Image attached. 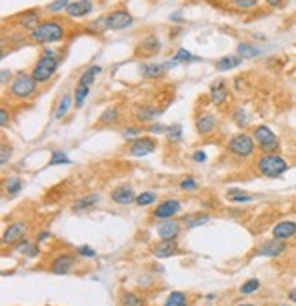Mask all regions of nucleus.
<instances>
[{
    "instance_id": "obj_1",
    "label": "nucleus",
    "mask_w": 296,
    "mask_h": 306,
    "mask_svg": "<svg viewBox=\"0 0 296 306\" xmlns=\"http://www.w3.org/2000/svg\"><path fill=\"white\" fill-rule=\"evenodd\" d=\"M29 38L39 44H53L64 38V28L57 21H44L29 33Z\"/></svg>"
},
{
    "instance_id": "obj_2",
    "label": "nucleus",
    "mask_w": 296,
    "mask_h": 306,
    "mask_svg": "<svg viewBox=\"0 0 296 306\" xmlns=\"http://www.w3.org/2000/svg\"><path fill=\"white\" fill-rule=\"evenodd\" d=\"M256 168H258V172L262 173L263 177H267V179H278V177H282L289 170V164L284 157L276 155V153H267V155L260 157Z\"/></svg>"
},
{
    "instance_id": "obj_3",
    "label": "nucleus",
    "mask_w": 296,
    "mask_h": 306,
    "mask_svg": "<svg viewBox=\"0 0 296 306\" xmlns=\"http://www.w3.org/2000/svg\"><path fill=\"white\" fill-rule=\"evenodd\" d=\"M57 68H59V58H57V55H55V51L46 49L44 55L39 58V62L35 64V68H33L31 77L37 82H46L53 77Z\"/></svg>"
},
{
    "instance_id": "obj_4",
    "label": "nucleus",
    "mask_w": 296,
    "mask_h": 306,
    "mask_svg": "<svg viewBox=\"0 0 296 306\" xmlns=\"http://www.w3.org/2000/svg\"><path fill=\"white\" fill-rule=\"evenodd\" d=\"M229 151L232 155L239 157V159H247L254 153V137L247 133L234 135L229 142Z\"/></svg>"
},
{
    "instance_id": "obj_5",
    "label": "nucleus",
    "mask_w": 296,
    "mask_h": 306,
    "mask_svg": "<svg viewBox=\"0 0 296 306\" xmlns=\"http://www.w3.org/2000/svg\"><path fill=\"white\" fill-rule=\"evenodd\" d=\"M37 90V80L33 77H28L24 75V71L18 73V77L11 82L9 86V93L13 95L15 98H29Z\"/></svg>"
},
{
    "instance_id": "obj_6",
    "label": "nucleus",
    "mask_w": 296,
    "mask_h": 306,
    "mask_svg": "<svg viewBox=\"0 0 296 306\" xmlns=\"http://www.w3.org/2000/svg\"><path fill=\"white\" fill-rule=\"evenodd\" d=\"M254 142H258V146L262 148L263 151H267V153H272V151L278 150V137L276 133L271 130L269 126H258L254 130Z\"/></svg>"
},
{
    "instance_id": "obj_7",
    "label": "nucleus",
    "mask_w": 296,
    "mask_h": 306,
    "mask_svg": "<svg viewBox=\"0 0 296 306\" xmlns=\"http://www.w3.org/2000/svg\"><path fill=\"white\" fill-rule=\"evenodd\" d=\"M104 22H106V29H114V31H119V29H126L134 24V18L128 11L124 9H117V11H112L110 15L104 16Z\"/></svg>"
},
{
    "instance_id": "obj_8",
    "label": "nucleus",
    "mask_w": 296,
    "mask_h": 306,
    "mask_svg": "<svg viewBox=\"0 0 296 306\" xmlns=\"http://www.w3.org/2000/svg\"><path fill=\"white\" fill-rule=\"evenodd\" d=\"M157 148V142L150 137H137V139L132 140L130 144V155L134 157H146L150 155L154 150Z\"/></svg>"
},
{
    "instance_id": "obj_9",
    "label": "nucleus",
    "mask_w": 296,
    "mask_h": 306,
    "mask_svg": "<svg viewBox=\"0 0 296 306\" xmlns=\"http://www.w3.org/2000/svg\"><path fill=\"white\" fill-rule=\"evenodd\" d=\"M181 210V204L179 200L176 199H169V200H163V202L154 210V217L156 219H163V220H169L172 219L176 213H179Z\"/></svg>"
},
{
    "instance_id": "obj_10",
    "label": "nucleus",
    "mask_w": 296,
    "mask_h": 306,
    "mask_svg": "<svg viewBox=\"0 0 296 306\" xmlns=\"http://www.w3.org/2000/svg\"><path fill=\"white\" fill-rule=\"evenodd\" d=\"M26 230H28V225L22 222V220L11 222V225L6 228L4 235H2V244H13V242L21 241V237L26 233Z\"/></svg>"
},
{
    "instance_id": "obj_11",
    "label": "nucleus",
    "mask_w": 296,
    "mask_h": 306,
    "mask_svg": "<svg viewBox=\"0 0 296 306\" xmlns=\"http://www.w3.org/2000/svg\"><path fill=\"white\" fill-rule=\"evenodd\" d=\"M110 199L114 200L115 204H119V206H126V204L136 202L137 195L134 193L132 186H126V184H124V186H117V188L110 193Z\"/></svg>"
},
{
    "instance_id": "obj_12",
    "label": "nucleus",
    "mask_w": 296,
    "mask_h": 306,
    "mask_svg": "<svg viewBox=\"0 0 296 306\" xmlns=\"http://www.w3.org/2000/svg\"><path fill=\"white\" fill-rule=\"evenodd\" d=\"M285 250H287L285 242L274 239V241H265V242H263V244L256 250V253H258L260 257H278V255H282Z\"/></svg>"
},
{
    "instance_id": "obj_13",
    "label": "nucleus",
    "mask_w": 296,
    "mask_h": 306,
    "mask_svg": "<svg viewBox=\"0 0 296 306\" xmlns=\"http://www.w3.org/2000/svg\"><path fill=\"white\" fill-rule=\"evenodd\" d=\"M179 222L174 219H169V220H163V222H159V226H157V235L161 237V241H174L177 235H179Z\"/></svg>"
},
{
    "instance_id": "obj_14",
    "label": "nucleus",
    "mask_w": 296,
    "mask_h": 306,
    "mask_svg": "<svg viewBox=\"0 0 296 306\" xmlns=\"http://www.w3.org/2000/svg\"><path fill=\"white\" fill-rule=\"evenodd\" d=\"M73 266H75L73 255H70V253H62V255H59V257L51 262V272L57 275H66L73 270Z\"/></svg>"
},
{
    "instance_id": "obj_15",
    "label": "nucleus",
    "mask_w": 296,
    "mask_h": 306,
    "mask_svg": "<svg viewBox=\"0 0 296 306\" xmlns=\"http://www.w3.org/2000/svg\"><path fill=\"white\" fill-rule=\"evenodd\" d=\"M272 235L278 241H287V239L296 235V222H292V220H282V222H278L272 228Z\"/></svg>"
},
{
    "instance_id": "obj_16",
    "label": "nucleus",
    "mask_w": 296,
    "mask_h": 306,
    "mask_svg": "<svg viewBox=\"0 0 296 306\" xmlns=\"http://www.w3.org/2000/svg\"><path fill=\"white\" fill-rule=\"evenodd\" d=\"M68 15L75 16V18H82V16L90 15L94 11V4H91L90 0H75V2H70L68 6Z\"/></svg>"
},
{
    "instance_id": "obj_17",
    "label": "nucleus",
    "mask_w": 296,
    "mask_h": 306,
    "mask_svg": "<svg viewBox=\"0 0 296 306\" xmlns=\"http://www.w3.org/2000/svg\"><path fill=\"white\" fill-rule=\"evenodd\" d=\"M227 97H229V88H227L225 80H216L210 86V100L216 104V106H219V104H223V102L227 100Z\"/></svg>"
},
{
    "instance_id": "obj_18",
    "label": "nucleus",
    "mask_w": 296,
    "mask_h": 306,
    "mask_svg": "<svg viewBox=\"0 0 296 306\" xmlns=\"http://www.w3.org/2000/svg\"><path fill=\"white\" fill-rule=\"evenodd\" d=\"M177 253V242L174 241H161L156 244L154 248V255L159 259H166V257H172Z\"/></svg>"
},
{
    "instance_id": "obj_19",
    "label": "nucleus",
    "mask_w": 296,
    "mask_h": 306,
    "mask_svg": "<svg viewBox=\"0 0 296 306\" xmlns=\"http://www.w3.org/2000/svg\"><path fill=\"white\" fill-rule=\"evenodd\" d=\"M216 124H218L216 117H212V115H201V117H197L196 120V130L199 135H209L214 131Z\"/></svg>"
},
{
    "instance_id": "obj_20",
    "label": "nucleus",
    "mask_w": 296,
    "mask_h": 306,
    "mask_svg": "<svg viewBox=\"0 0 296 306\" xmlns=\"http://www.w3.org/2000/svg\"><path fill=\"white\" fill-rule=\"evenodd\" d=\"M99 200H101L99 193H90V195H84V197H81L79 200H75L73 206H71V210H73V212H82V210H90V208H94L95 204H99Z\"/></svg>"
},
{
    "instance_id": "obj_21",
    "label": "nucleus",
    "mask_w": 296,
    "mask_h": 306,
    "mask_svg": "<svg viewBox=\"0 0 296 306\" xmlns=\"http://www.w3.org/2000/svg\"><path fill=\"white\" fill-rule=\"evenodd\" d=\"M139 51H143V55H154L159 51V38L156 35H148L139 46Z\"/></svg>"
},
{
    "instance_id": "obj_22",
    "label": "nucleus",
    "mask_w": 296,
    "mask_h": 306,
    "mask_svg": "<svg viewBox=\"0 0 296 306\" xmlns=\"http://www.w3.org/2000/svg\"><path fill=\"white\" fill-rule=\"evenodd\" d=\"M239 64H242V57L239 55H227V57H221L216 62V68L219 71H227L232 70V68H238Z\"/></svg>"
},
{
    "instance_id": "obj_23",
    "label": "nucleus",
    "mask_w": 296,
    "mask_h": 306,
    "mask_svg": "<svg viewBox=\"0 0 296 306\" xmlns=\"http://www.w3.org/2000/svg\"><path fill=\"white\" fill-rule=\"evenodd\" d=\"M101 71H103V68H101V66H90V68H88V70L81 75V78H79V86L90 88L91 84H94L95 77H97Z\"/></svg>"
},
{
    "instance_id": "obj_24",
    "label": "nucleus",
    "mask_w": 296,
    "mask_h": 306,
    "mask_svg": "<svg viewBox=\"0 0 296 306\" xmlns=\"http://www.w3.org/2000/svg\"><path fill=\"white\" fill-rule=\"evenodd\" d=\"M161 113H163V111L157 110V108H154V106H141V108H137L136 117H137V120H141V123H146V120H152V118H156L157 115H161Z\"/></svg>"
},
{
    "instance_id": "obj_25",
    "label": "nucleus",
    "mask_w": 296,
    "mask_h": 306,
    "mask_svg": "<svg viewBox=\"0 0 296 306\" xmlns=\"http://www.w3.org/2000/svg\"><path fill=\"white\" fill-rule=\"evenodd\" d=\"M71 102H73V97H71L70 93L62 95L61 100H59L57 110H55V118H62L64 115H68V111H70L71 108Z\"/></svg>"
},
{
    "instance_id": "obj_26",
    "label": "nucleus",
    "mask_w": 296,
    "mask_h": 306,
    "mask_svg": "<svg viewBox=\"0 0 296 306\" xmlns=\"http://www.w3.org/2000/svg\"><path fill=\"white\" fill-rule=\"evenodd\" d=\"M121 306H144V299L134 292H123L121 294Z\"/></svg>"
},
{
    "instance_id": "obj_27",
    "label": "nucleus",
    "mask_w": 296,
    "mask_h": 306,
    "mask_svg": "<svg viewBox=\"0 0 296 306\" xmlns=\"http://www.w3.org/2000/svg\"><path fill=\"white\" fill-rule=\"evenodd\" d=\"M163 306H189V301H187V295L183 292H172Z\"/></svg>"
},
{
    "instance_id": "obj_28",
    "label": "nucleus",
    "mask_w": 296,
    "mask_h": 306,
    "mask_svg": "<svg viewBox=\"0 0 296 306\" xmlns=\"http://www.w3.org/2000/svg\"><path fill=\"white\" fill-rule=\"evenodd\" d=\"M207 220H209V215H205V213H196V215H187L185 219H183V222H185L187 228H197V226L205 225Z\"/></svg>"
},
{
    "instance_id": "obj_29",
    "label": "nucleus",
    "mask_w": 296,
    "mask_h": 306,
    "mask_svg": "<svg viewBox=\"0 0 296 306\" xmlns=\"http://www.w3.org/2000/svg\"><path fill=\"white\" fill-rule=\"evenodd\" d=\"M41 24L39 22V15L35 11H28L26 15H22V18H21V26L22 28H28V29H35L37 26Z\"/></svg>"
},
{
    "instance_id": "obj_30",
    "label": "nucleus",
    "mask_w": 296,
    "mask_h": 306,
    "mask_svg": "<svg viewBox=\"0 0 296 306\" xmlns=\"http://www.w3.org/2000/svg\"><path fill=\"white\" fill-rule=\"evenodd\" d=\"M143 68V75L146 78H157L163 75L164 68L163 64H146V66H141Z\"/></svg>"
},
{
    "instance_id": "obj_31",
    "label": "nucleus",
    "mask_w": 296,
    "mask_h": 306,
    "mask_svg": "<svg viewBox=\"0 0 296 306\" xmlns=\"http://www.w3.org/2000/svg\"><path fill=\"white\" fill-rule=\"evenodd\" d=\"M262 53L258 48H254V46L247 44V42H243V44L238 46V55L242 58H252V57H258V55Z\"/></svg>"
},
{
    "instance_id": "obj_32",
    "label": "nucleus",
    "mask_w": 296,
    "mask_h": 306,
    "mask_svg": "<svg viewBox=\"0 0 296 306\" xmlns=\"http://www.w3.org/2000/svg\"><path fill=\"white\" fill-rule=\"evenodd\" d=\"M22 179L21 177H9V179H6V192L9 193V195H16V193L22 190Z\"/></svg>"
},
{
    "instance_id": "obj_33",
    "label": "nucleus",
    "mask_w": 296,
    "mask_h": 306,
    "mask_svg": "<svg viewBox=\"0 0 296 306\" xmlns=\"http://www.w3.org/2000/svg\"><path fill=\"white\" fill-rule=\"evenodd\" d=\"M227 197H229V200H232V202H251L252 200V197L249 195V193H243L242 190H236V188L229 190Z\"/></svg>"
},
{
    "instance_id": "obj_34",
    "label": "nucleus",
    "mask_w": 296,
    "mask_h": 306,
    "mask_svg": "<svg viewBox=\"0 0 296 306\" xmlns=\"http://www.w3.org/2000/svg\"><path fill=\"white\" fill-rule=\"evenodd\" d=\"M49 166H57V164H71L70 157L66 155L64 151H53L51 157H49Z\"/></svg>"
},
{
    "instance_id": "obj_35",
    "label": "nucleus",
    "mask_w": 296,
    "mask_h": 306,
    "mask_svg": "<svg viewBox=\"0 0 296 306\" xmlns=\"http://www.w3.org/2000/svg\"><path fill=\"white\" fill-rule=\"evenodd\" d=\"M117 110L115 108H108V110L103 111V115H101V118H99V123L101 124H114L117 123Z\"/></svg>"
},
{
    "instance_id": "obj_36",
    "label": "nucleus",
    "mask_w": 296,
    "mask_h": 306,
    "mask_svg": "<svg viewBox=\"0 0 296 306\" xmlns=\"http://www.w3.org/2000/svg\"><path fill=\"white\" fill-rule=\"evenodd\" d=\"M174 62H177V64H179V62H192V60H199V58L197 57H194L192 53H190L189 49H177V53L174 55V58H172Z\"/></svg>"
},
{
    "instance_id": "obj_37",
    "label": "nucleus",
    "mask_w": 296,
    "mask_h": 306,
    "mask_svg": "<svg viewBox=\"0 0 296 306\" xmlns=\"http://www.w3.org/2000/svg\"><path fill=\"white\" fill-rule=\"evenodd\" d=\"M258 288H260V281H258V279H249V281H245L242 284L239 292H242L243 295H251V294H254V292H258Z\"/></svg>"
},
{
    "instance_id": "obj_38",
    "label": "nucleus",
    "mask_w": 296,
    "mask_h": 306,
    "mask_svg": "<svg viewBox=\"0 0 296 306\" xmlns=\"http://www.w3.org/2000/svg\"><path fill=\"white\" fill-rule=\"evenodd\" d=\"M16 250H18L21 253H24V255H28V257H35V255L39 253V248L29 241H22Z\"/></svg>"
},
{
    "instance_id": "obj_39",
    "label": "nucleus",
    "mask_w": 296,
    "mask_h": 306,
    "mask_svg": "<svg viewBox=\"0 0 296 306\" xmlns=\"http://www.w3.org/2000/svg\"><path fill=\"white\" fill-rule=\"evenodd\" d=\"M232 118H234V123L238 124L239 128H245L247 124H249V120H251V118H249V113H247L243 108H238V110L234 111V115H232Z\"/></svg>"
},
{
    "instance_id": "obj_40",
    "label": "nucleus",
    "mask_w": 296,
    "mask_h": 306,
    "mask_svg": "<svg viewBox=\"0 0 296 306\" xmlns=\"http://www.w3.org/2000/svg\"><path fill=\"white\" fill-rule=\"evenodd\" d=\"M156 199H157V195L154 192H143V193H139V195H137L136 202L139 204V206H148V204L156 202Z\"/></svg>"
},
{
    "instance_id": "obj_41",
    "label": "nucleus",
    "mask_w": 296,
    "mask_h": 306,
    "mask_svg": "<svg viewBox=\"0 0 296 306\" xmlns=\"http://www.w3.org/2000/svg\"><path fill=\"white\" fill-rule=\"evenodd\" d=\"M88 93H90V88L86 86H77V90H75V106L81 108L82 104H84V100H86Z\"/></svg>"
},
{
    "instance_id": "obj_42",
    "label": "nucleus",
    "mask_w": 296,
    "mask_h": 306,
    "mask_svg": "<svg viewBox=\"0 0 296 306\" xmlns=\"http://www.w3.org/2000/svg\"><path fill=\"white\" fill-rule=\"evenodd\" d=\"M181 133H183V128H181V124H172V126L166 128V135H169V139L172 140V142H179Z\"/></svg>"
},
{
    "instance_id": "obj_43",
    "label": "nucleus",
    "mask_w": 296,
    "mask_h": 306,
    "mask_svg": "<svg viewBox=\"0 0 296 306\" xmlns=\"http://www.w3.org/2000/svg\"><path fill=\"white\" fill-rule=\"evenodd\" d=\"M88 31H91V33L106 31V22H104V16H103V18H99V21L90 22V24H88Z\"/></svg>"
},
{
    "instance_id": "obj_44",
    "label": "nucleus",
    "mask_w": 296,
    "mask_h": 306,
    "mask_svg": "<svg viewBox=\"0 0 296 306\" xmlns=\"http://www.w3.org/2000/svg\"><path fill=\"white\" fill-rule=\"evenodd\" d=\"M68 6H70V2H66V0H61V2H51V4H48V11L49 13H59V11H62V9H68Z\"/></svg>"
},
{
    "instance_id": "obj_45",
    "label": "nucleus",
    "mask_w": 296,
    "mask_h": 306,
    "mask_svg": "<svg viewBox=\"0 0 296 306\" xmlns=\"http://www.w3.org/2000/svg\"><path fill=\"white\" fill-rule=\"evenodd\" d=\"M179 186H181V190H196L197 188L196 180H194L192 177H187V179H183Z\"/></svg>"
},
{
    "instance_id": "obj_46",
    "label": "nucleus",
    "mask_w": 296,
    "mask_h": 306,
    "mask_svg": "<svg viewBox=\"0 0 296 306\" xmlns=\"http://www.w3.org/2000/svg\"><path fill=\"white\" fill-rule=\"evenodd\" d=\"M79 253H81L82 257H95V250L90 248V246H81Z\"/></svg>"
},
{
    "instance_id": "obj_47",
    "label": "nucleus",
    "mask_w": 296,
    "mask_h": 306,
    "mask_svg": "<svg viewBox=\"0 0 296 306\" xmlns=\"http://www.w3.org/2000/svg\"><path fill=\"white\" fill-rule=\"evenodd\" d=\"M234 6L236 8H254L256 0H236Z\"/></svg>"
},
{
    "instance_id": "obj_48",
    "label": "nucleus",
    "mask_w": 296,
    "mask_h": 306,
    "mask_svg": "<svg viewBox=\"0 0 296 306\" xmlns=\"http://www.w3.org/2000/svg\"><path fill=\"white\" fill-rule=\"evenodd\" d=\"M9 159H11V148H8V146L4 144V146H2V157H0V162L6 164Z\"/></svg>"
},
{
    "instance_id": "obj_49",
    "label": "nucleus",
    "mask_w": 296,
    "mask_h": 306,
    "mask_svg": "<svg viewBox=\"0 0 296 306\" xmlns=\"http://www.w3.org/2000/svg\"><path fill=\"white\" fill-rule=\"evenodd\" d=\"M148 131H150V133H166V128L163 126V124L161 123H156V124H152V126L148 128Z\"/></svg>"
},
{
    "instance_id": "obj_50",
    "label": "nucleus",
    "mask_w": 296,
    "mask_h": 306,
    "mask_svg": "<svg viewBox=\"0 0 296 306\" xmlns=\"http://www.w3.org/2000/svg\"><path fill=\"white\" fill-rule=\"evenodd\" d=\"M0 126H2V128L8 126V111H6L4 108L0 110Z\"/></svg>"
},
{
    "instance_id": "obj_51",
    "label": "nucleus",
    "mask_w": 296,
    "mask_h": 306,
    "mask_svg": "<svg viewBox=\"0 0 296 306\" xmlns=\"http://www.w3.org/2000/svg\"><path fill=\"white\" fill-rule=\"evenodd\" d=\"M141 133V128H128V130L123 131L124 137H134V135H139Z\"/></svg>"
},
{
    "instance_id": "obj_52",
    "label": "nucleus",
    "mask_w": 296,
    "mask_h": 306,
    "mask_svg": "<svg viewBox=\"0 0 296 306\" xmlns=\"http://www.w3.org/2000/svg\"><path fill=\"white\" fill-rule=\"evenodd\" d=\"M194 160H196V162H205L207 160L205 151H196V153H194Z\"/></svg>"
},
{
    "instance_id": "obj_53",
    "label": "nucleus",
    "mask_w": 296,
    "mask_h": 306,
    "mask_svg": "<svg viewBox=\"0 0 296 306\" xmlns=\"http://www.w3.org/2000/svg\"><path fill=\"white\" fill-rule=\"evenodd\" d=\"M8 78H11V71L2 70V84H8Z\"/></svg>"
},
{
    "instance_id": "obj_54",
    "label": "nucleus",
    "mask_w": 296,
    "mask_h": 306,
    "mask_svg": "<svg viewBox=\"0 0 296 306\" xmlns=\"http://www.w3.org/2000/svg\"><path fill=\"white\" fill-rule=\"evenodd\" d=\"M287 297H289V301H292V302H294V304H296V288H292V290H289Z\"/></svg>"
},
{
    "instance_id": "obj_55",
    "label": "nucleus",
    "mask_w": 296,
    "mask_h": 306,
    "mask_svg": "<svg viewBox=\"0 0 296 306\" xmlns=\"http://www.w3.org/2000/svg\"><path fill=\"white\" fill-rule=\"evenodd\" d=\"M49 235H51V233H49V232H41V233H39V237H37V239H39V242H41V241H44V239H48Z\"/></svg>"
},
{
    "instance_id": "obj_56",
    "label": "nucleus",
    "mask_w": 296,
    "mask_h": 306,
    "mask_svg": "<svg viewBox=\"0 0 296 306\" xmlns=\"http://www.w3.org/2000/svg\"><path fill=\"white\" fill-rule=\"evenodd\" d=\"M181 18V11H177V13H174L172 16H170V21H179Z\"/></svg>"
},
{
    "instance_id": "obj_57",
    "label": "nucleus",
    "mask_w": 296,
    "mask_h": 306,
    "mask_svg": "<svg viewBox=\"0 0 296 306\" xmlns=\"http://www.w3.org/2000/svg\"><path fill=\"white\" fill-rule=\"evenodd\" d=\"M238 306H252V304H238Z\"/></svg>"
}]
</instances>
